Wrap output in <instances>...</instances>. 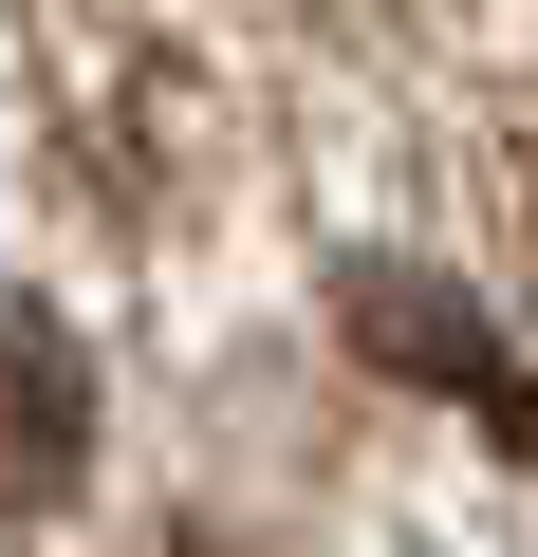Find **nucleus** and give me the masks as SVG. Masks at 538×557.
Returning <instances> with one entry per match:
<instances>
[{
  "instance_id": "nucleus-1",
  "label": "nucleus",
  "mask_w": 538,
  "mask_h": 557,
  "mask_svg": "<svg viewBox=\"0 0 538 557\" xmlns=\"http://www.w3.org/2000/svg\"><path fill=\"white\" fill-rule=\"evenodd\" d=\"M93 465V372L38 298H0V502H57Z\"/></svg>"
}]
</instances>
